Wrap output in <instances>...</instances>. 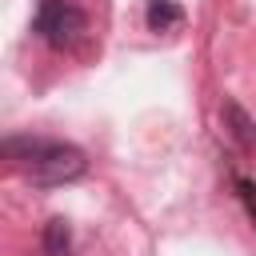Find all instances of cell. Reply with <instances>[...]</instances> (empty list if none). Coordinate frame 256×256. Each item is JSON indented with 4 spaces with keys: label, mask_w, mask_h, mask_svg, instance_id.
Here are the masks:
<instances>
[{
    "label": "cell",
    "mask_w": 256,
    "mask_h": 256,
    "mask_svg": "<svg viewBox=\"0 0 256 256\" xmlns=\"http://www.w3.org/2000/svg\"><path fill=\"white\" fill-rule=\"evenodd\" d=\"M72 252V232H68V220H48L44 224V256H68Z\"/></svg>",
    "instance_id": "5b68a950"
},
{
    "label": "cell",
    "mask_w": 256,
    "mask_h": 256,
    "mask_svg": "<svg viewBox=\"0 0 256 256\" xmlns=\"http://www.w3.org/2000/svg\"><path fill=\"white\" fill-rule=\"evenodd\" d=\"M4 156L40 188H56V184H72L84 176L88 160L76 144H60V140H4Z\"/></svg>",
    "instance_id": "6da1fadb"
},
{
    "label": "cell",
    "mask_w": 256,
    "mask_h": 256,
    "mask_svg": "<svg viewBox=\"0 0 256 256\" xmlns=\"http://www.w3.org/2000/svg\"><path fill=\"white\" fill-rule=\"evenodd\" d=\"M144 20H148L152 32H168V28H176V24L184 20V8H180L176 0H148Z\"/></svg>",
    "instance_id": "3957f363"
},
{
    "label": "cell",
    "mask_w": 256,
    "mask_h": 256,
    "mask_svg": "<svg viewBox=\"0 0 256 256\" xmlns=\"http://www.w3.org/2000/svg\"><path fill=\"white\" fill-rule=\"evenodd\" d=\"M224 120H228V132H232L244 148H256V120H252L236 100H224Z\"/></svg>",
    "instance_id": "277c9868"
},
{
    "label": "cell",
    "mask_w": 256,
    "mask_h": 256,
    "mask_svg": "<svg viewBox=\"0 0 256 256\" xmlns=\"http://www.w3.org/2000/svg\"><path fill=\"white\" fill-rule=\"evenodd\" d=\"M36 32L52 44V48H68L80 32H84V12L72 0H44L36 12Z\"/></svg>",
    "instance_id": "7a4b0ae2"
},
{
    "label": "cell",
    "mask_w": 256,
    "mask_h": 256,
    "mask_svg": "<svg viewBox=\"0 0 256 256\" xmlns=\"http://www.w3.org/2000/svg\"><path fill=\"white\" fill-rule=\"evenodd\" d=\"M236 188H240V196H244V204H248V216L256 220V188H252L248 180H236Z\"/></svg>",
    "instance_id": "8992f818"
}]
</instances>
